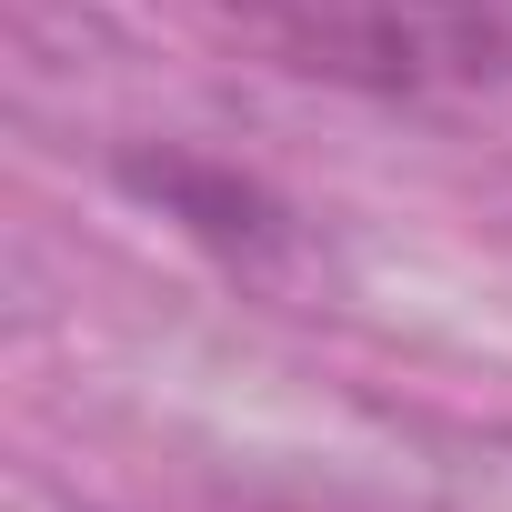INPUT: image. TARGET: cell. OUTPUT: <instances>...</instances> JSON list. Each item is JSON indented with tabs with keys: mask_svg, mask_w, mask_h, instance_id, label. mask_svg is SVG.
<instances>
[{
	"mask_svg": "<svg viewBox=\"0 0 512 512\" xmlns=\"http://www.w3.org/2000/svg\"><path fill=\"white\" fill-rule=\"evenodd\" d=\"M272 41L292 71L382 91V101H442L512 81V11L502 0H272Z\"/></svg>",
	"mask_w": 512,
	"mask_h": 512,
	"instance_id": "6da1fadb",
	"label": "cell"
},
{
	"mask_svg": "<svg viewBox=\"0 0 512 512\" xmlns=\"http://www.w3.org/2000/svg\"><path fill=\"white\" fill-rule=\"evenodd\" d=\"M121 181L131 191H151L161 211H181L201 241H221V251H262L272 231H282V211L251 191V181H231V171H201V161H121Z\"/></svg>",
	"mask_w": 512,
	"mask_h": 512,
	"instance_id": "7a4b0ae2",
	"label": "cell"
}]
</instances>
